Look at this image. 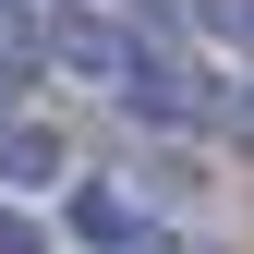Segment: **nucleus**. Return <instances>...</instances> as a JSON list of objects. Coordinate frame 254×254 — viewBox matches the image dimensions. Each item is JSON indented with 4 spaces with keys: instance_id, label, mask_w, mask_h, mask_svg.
I'll use <instances>...</instances> for the list:
<instances>
[{
    "instance_id": "nucleus-2",
    "label": "nucleus",
    "mask_w": 254,
    "mask_h": 254,
    "mask_svg": "<svg viewBox=\"0 0 254 254\" xmlns=\"http://www.w3.org/2000/svg\"><path fill=\"white\" fill-rule=\"evenodd\" d=\"M61 206H73V242H97V254H145L157 242V218L133 182H61Z\"/></svg>"
},
{
    "instance_id": "nucleus-1",
    "label": "nucleus",
    "mask_w": 254,
    "mask_h": 254,
    "mask_svg": "<svg viewBox=\"0 0 254 254\" xmlns=\"http://www.w3.org/2000/svg\"><path fill=\"white\" fill-rule=\"evenodd\" d=\"M37 61H61V73H73L85 97H121V85L145 73V49L121 37L97 0H37Z\"/></svg>"
},
{
    "instance_id": "nucleus-4",
    "label": "nucleus",
    "mask_w": 254,
    "mask_h": 254,
    "mask_svg": "<svg viewBox=\"0 0 254 254\" xmlns=\"http://www.w3.org/2000/svg\"><path fill=\"white\" fill-rule=\"evenodd\" d=\"M194 37L206 49H254V0H194Z\"/></svg>"
},
{
    "instance_id": "nucleus-5",
    "label": "nucleus",
    "mask_w": 254,
    "mask_h": 254,
    "mask_svg": "<svg viewBox=\"0 0 254 254\" xmlns=\"http://www.w3.org/2000/svg\"><path fill=\"white\" fill-rule=\"evenodd\" d=\"M24 73H37V61H24V49H0V121H12V97H24Z\"/></svg>"
},
{
    "instance_id": "nucleus-3",
    "label": "nucleus",
    "mask_w": 254,
    "mask_h": 254,
    "mask_svg": "<svg viewBox=\"0 0 254 254\" xmlns=\"http://www.w3.org/2000/svg\"><path fill=\"white\" fill-rule=\"evenodd\" d=\"M61 182H73V145L49 133V121H0V206H24V194H61Z\"/></svg>"
}]
</instances>
